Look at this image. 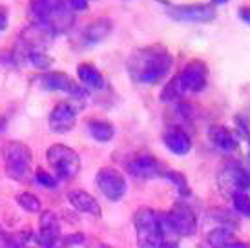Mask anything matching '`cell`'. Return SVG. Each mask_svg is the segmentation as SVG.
I'll list each match as a JSON object with an SVG mask.
<instances>
[{
    "label": "cell",
    "mask_w": 250,
    "mask_h": 248,
    "mask_svg": "<svg viewBox=\"0 0 250 248\" xmlns=\"http://www.w3.org/2000/svg\"><path fill=\"white\" fill-rule=\"evenodd\" d=\"M133 227L139 248H161L163 243L167 241V232L163 228L161 214L153 208L141 207L133 215Z\"/></svg>",
    "instance_id": "obj_4"
},
{
    "label": "cell",
    "mask_w": 250,
    "mask_h": 248,
    "mask_svg": "<svg viewBox=\"0 0 250 248\" xmlns=\"http://www.w3.org/2000/svg\"><path fill=\"white\" fill-rule=\"evenodd\" d=\"M234 241H237L234 232L227 227H217L214 230H210L207 235V243L210 248H227Z\"/></svg>",
    "instance_id": "obj_21"
},
{
    "label": "cell",
    "mask_w": 250,
    "mask_h": 248,
    "mask_svg": "<svg viewBox=\"0 0 250 248\" xmlns=\"http://www.w3.org/2000/svg\"><path fill=\"white\" fill-rule=\"evenodd\" d=\"M165 179H168L172 185L177 188V192L183 195V197H188L190 195V186H188L187 177L181 172H174V170H167L165 172Z\"/></svg>",
    "instance_id": "obj_24"
},
{
    "label": "cell",
    "mask_w": 250,
    "mask_h": 248,
    "mask_svg": "<svg viewBox=\"0 0 250 248\" xmlns=\"http://www.w3.org/2000/svg\"><path fill=\"white\" fill-rule=\"evenodd\" d=\"M88 131H90V135L97 143H110L113 135H115L113 124L108 123V121H103V119H91V121H88Z\"/></svg>",
    "instance_id": "obj_20"
},
{
    "label": "cell",
    "mask_w": 250,
    "mask_h": 248,
    "mask_svg": "<svg viewBox=\"0 0 250 248\" xmlns=\"http://www.w3.org/2000/svg\"><path fill=\"white\" fill-rule=\"evenodd\" d=\"M219 188L227 195L239 192H250V168L239 161H227L219 170Z\"/></svg>",
    "instance_id": "obj_7"
},
{
    "label": "cell",
    "mask_w": 250,
    "mask_h": 248,
    "mask_svg": "<svg viewBox=\"0 0 250 248\" xmlns=\"http://www.w3.org/2000/svg\"><path fill=\"white\" fill-rule=\"evenodd\" d=\"M128 172L139 177V179H153V177H165V166L152 153H137L133 159L128 161Z\"/></svg>",
    "instance_id": "obj_12"
},
{
    "label": "cell",
    "mask_w": 250,
    "mask_h": 248,
    "mask_svg": "<svg viewBox=\"0 0 250 248\" xmlns=\"http://www.w3.org/2000/svg\"><path fill=\"white\" fill-rule=\"evenodd\" d=\"M7 28V9L0 6V33Z\"/></svg>",
    "instance_id": "obj_29"
},
{
    "label": "cell",
    "mask_w": 250,
    "mask_h": 248,
    "mask_svg": "<svg viewBox=\"0 0 250 248\" xmlns=\"http://www.w3.org/2000/svg\"><path fill=\"white\" fill-rule=\"evenodd\" d=\"M42 86L48 91H62L71 97H83L84 90L64 71H49L42 75Z\"/></svg>",
    "instance_id": "obj_14"
},
{
    "label": "cell",
    "mask_w": 250,
    "mask_h": 248,
    "mask_svg": "<svg viewBox=\"0 0 250 248\" xmlns=\"http://www.w3.org/2000/svg\"><path fill=\"white\" fill-rule=\"evenodd\" d=\"M77 75H79V81L90 88V90H103L104 88V77L103 73L97 69V66H93L90 62H83L77 66Z\"/></svg>",
    "instance_id": "obj_19"
},
{
    "label": "cell",
    "mask_w": 250,
    "mask_h": 248,
    "mask_svg": "<svg viewBox=\"0 0 250 248\" xmlns=\"http://www.w3.org/2000/svg\"><path fill=\"white\" fill-rule=\"evenodd\" d=\"M230 199H232V208H234V212L245 215V217H250V195L249 193L247 192L234 193V195H230Z\"/></svg>",
    "instance_id": "obj_25"
},
{
    "label": "cell",
    "mask_w": 250,
    "mask_h": 248,
    "mask_svg": "<svg viewBox=\"0 0 250 248\" xmlns=\"http://www.w3.org/2000/svg\"><path fill=\"white\" fill-rule=\"evenodd\" d=\"M208 139L219 152H225V153L236 152L237 146H239V139L234 135V131L229 130V128L223 126V124H212V126H210Z\"/></svg>",
    "instance_id": "obj_16"
},
{
    "label": "cell",
    "mask_w": 250,
    "mask_h": 248,
    "mask_svg": "<svg viewBox=\"0 0 250 248\" xmlns=\"http://www.w3.org/2000/svg\"><path fill=\"white\" fill-rule=\"evenodd\" d=\"M167 13L170 19L179 22H192V24H208L217 17L215 4H177L168 6Z\"/></svg>",
    "instance_id": "obj_9"
},
{
    "label": "cell",
    "mask_w": 250,
    "mask_h": 248,
    "mask_svg": "<svg viewBox=\"0 0 250 248\" xmlns=\"http://www.w3.org/2000/svg\"><path fill=\"white\" fill-rule=\"evenodd\" d=\"M22 57H24V59H26V61L31 64V66H35V68H39V69L48 68L49 64H51V57L46 53V49H44V48L24 49Z\"/></svg>",
    "instance_id": "obj_22"
},
{
    "label": "cell",
    "mask_w": 250,
    "mask_h": 248,
    "mask_svg": "<svg viewBox=\"0 0 250 248\" xmlns=\"http://www.w3.org/2000/svg\"><path fill=\"white\" fill-rule=\"evenodd\" d=\"M113 29V22L110 19H97V21L90 22L83 31V41L88 46H95L99 42H103L104 39H108Z\"/></svg>",
    "instance_id": "obj_18"
},
{
    "label": "cell",
    "mask_w": 250,
    "mask_h": 248,
    "mask_svg": "<svg viewBox=\"0 0 250 248\" xmlns=\"http://www.w3.org/2000/svg\"><path fill=\"white\" fill-rule=\"evenodd\" d=\"M234 123H236V131L250 145V123L243 115H236V117H234Z\"/></svg>",
    "instance_id": "obj_26"
},
{
    "label": "cell",
    "mask_w": 250,
    "mask_h": 248,
    "mask_svg": "<svg viewBox=\"0 0 250 248\" xmlns=\"http://www.w3.org/2000/svg\"><path fill=\"white\" fill-rule=\"evenodd\" d=\"M35 179L39 185L46 186V188H55L57 186V177H53L51 173H48L46 170H42V168H39L35 172Z\"/></svg>",
    "instance_id": "obj_27"
},
{
    "label": "cell",
    "mask_w": 250,
    "mask_h": 248,
    "mask_svg": "<svg viewBox=\"0 0 250 248\" xmlns=\"http://www.w3.org/2000/svg\"><path fill=\"white\" fill-rule=\"evenodd\" d=\"M95 183L106 199L113 201V203L121 201L128 192V183H126L125 175L119 172L117 168H111V166L99 170Z\"/></svg>",
    "instance_id": "obj_10"
},
{
    "label": "cell",
    "mask_w": 250,
    "mask_h": 248,
    "mask_svg": "<svg viewBox=\"0 0 250 248\" xmlns=\"http://www.w3.org/2000/svg\"><path fill=\"white\" fill-rule=\"evenodd\" d=\"M81 108L83 106H77L71 101L57 103L53 106V110L49 111V117H48L49 128L55 131V133H68L75 126Z\"/></svg>",
    "instance_id": "obj_11"
},
{
    "label": "cell",
    "mask_w": 250,
    "mask_h": 248,
    "mask_svg": "<svg viewBox=\"0 0 250 248\" xmlns=\"http://www.w3.org/2000/svg\"><path fill=\"white\" fill-rule=\"evenodd\" d=\"M172 64H174L172 53L161 44H152L133 49L126 61V69L133 83L153 86L159 84L163 79H167Z\"/></svg>",
    "instance_id": "obj_1"
},
{
    "label": "cell",
    "mask_w": 250,
    "mask_h": 248,
    "mask_svg": "<svg viewBox=\"0 0 250 248\" xmlns=\"http://www.w3.org/2000/svg\"><path fill=\"white\" fill-rule=\"evenodd\" d=\"M163 228L167 234H174L179 237H192L197 232V217L195 212L187 203H175L168 212L161 214Z\"/></svg>",
    "instance_id": "obj_6"
},
{
    "label": "cell",
    "mask_w": 250,
    "mask_h": 248,
    "mask_svg": "<svg viewBox=\"0 0 250 248\" xmlns=\"http://www.w3.org/2000/svg\"><path fill=\"white\" fill-rule=\"evenodd\" d=\"M227 248H250V245L249 243H243V241H234L230 247H227Z\"/></svg>",
    "instance_id": "obj_30"
},
{
    "label": "cell",
    "mask_w": 250,
    "mask_h": 248,
    "mask_svg": "<svg viewBox=\"0 0 250 248\" xmlns=\"http://www.w3.org/2000/svg\"><path fill=\"white\" fill-rule=\"evenodd\" d=\"M68 201H70V205L75 208L77 212L93 215V217H101V205L88 192H84V190H71V192H68Z\"/></svg>",
    "instance_id": "obj_17"
},
{
    "label": "cell",
    "mask_w": 250,
    "mask_h": 248,
    "mask_svg": "<svg viewBox=\"0 0 250 248\" xmlns=\"http://www.w3.org/2000/svg\"><path fill=\"white\" fill-rule=\"evenodd\" d=\"M2 157H4V168L9 179L24 183L31 175V163L33 153L28 145L22 141H7L2 146Z\"/></svg>",
    "instance_id": "obj_5"
},
{
    "label": "cell",
    "mask_w": 250,
    "mask_h": 248,
    "mask_svg": "<svg viewBox=\"0 0 250 248\" xmlns=\"http://www.w3.org/2000/svg\"><path fill=\"white\" fill-rule=\"evenodd\" d=\"M237 15H239V19H241L243 22L250 24V6H241L239 7V11H237Z\"/></svg>",
    "instance_id": "obj_28"
},
{
    "label": "cell",
    "mask_w": 250,
    "mask_h": 248,
    "mask_svg": "<svg viewBox=\"0 0 250 248\" xmlns=\"http://www.w3.org/2000/svg\"><path fill=\"white\" fill-rule=\"evenodd\" d=\"M29 15L35 26L48 29L51 35L68 33L75 24V11L70 2H33Z\"/></svg>",
    "instance_id": "obj_3"
},
{
    "label": "cell",
    "mask_w": 250,
    "mask_h": 248,
    "mask_svg": "<svg viewBox=\"0 0 250 248\" xmlns=\"http://www.w3.org/2000/svg\"><path fill=\"white\" fill-rule=\"evenodd\" d=\"M161 248H179V245H177L175 241H165Z\"/></svg>",
    "instance_id": "obj_31"
},
{
    "label": "cell",
    "mask_w": 250,
    "mask_h": 248,
    "mask_svg": "<svg viewBox=\"0 0 250 248\" xmlns=\"http://www.w3.org/2000/svg\"><path fill=\"white\" fill-rule=\"evenodd\" d=\"M61 243V221L55 212L46 210L41 215L37 245L39 248H57Z\"/></svg>",
    "instance_id": "obj_13"
},
{
    "label": "cell",
    "mask_w": 250,
    "mask_h": 248,
    "mask_svg": "<svg viewBox=\"0 0 250 248\" xmlns=\"http://www.w3.org/2000/svg\"><path fill=\"white\" fill-rule=\"evenodd\" d=\"M208 83V66L203 61L188 62L179 75L170 79L161 91L159 99L163 103H179L187 93H199L207 88Z\"/></svg>",
    "instance_id": "obj_2"
},
{
    "label": "cell",
    "mask_w": 250,
    "mask_h": 248,
    "mask_svg": "<svg viewBox=\"0 0 250 248\" xmlns=\"http://www.w3.org/2000/svg\"><path fill=\"white\" fill-rule=\"evenodd\" d=\"M163 143L174 155H187L192 150V139L179 124H172L163 131Z\"/></svg>",
    "instance_id": "obj_15"
},
{
    "label": "cell",
    "mask_w": 250,
    "mask_h": 248,
    "mask_svg": "<svg viewBox=\"0 0 250 248\" xmlns=\"http://www.w3.org/2000/svg\"><path fill=\"white\" fill-rule=\"evenodd\" d=\"M17 203H19V207H21L22 210H26V212H29V214H39V212H42L41 199L31 192L19 193V195H17Z\"/></svg>",
    "instance_id": "obj_23"
},
{
    "label": "cell",
    "mask_w": 250,
    "mask_h": 248,
    "mask_svg": "<svg viewBox=\"0 0 250 248\" xmlns=\"http://www.w3.org/2000/svg\"><path fill=\"white\" fill-rule=\"evenodd\" d=\"M48 163L55 170L57 179L70 181L81 172V157L66 145H53L48 150Z\"/></svg>",
    "instance_id": "obj_8"
}]
</instances>
